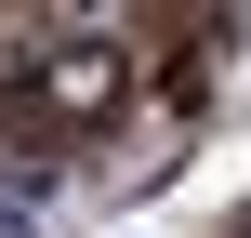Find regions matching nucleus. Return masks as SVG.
<instances>
[{
  "mask_svg": "<svg viewBox=\"0 0 251 238\" xmlns=\"http://www.w3.org/2000/svg\"><path fill=\"white\" fill-rule=\"evenodd\" d=\"M119 106H132V40H119V26H53V40L26 53V79H13L0 119H13L26 146H79V132H106Z\"/></svg>",
  "mask_w": 251,
  "mask_h": 238,
  "instance_id": "1",
  "label": "nucleus"
}]
</instances>
